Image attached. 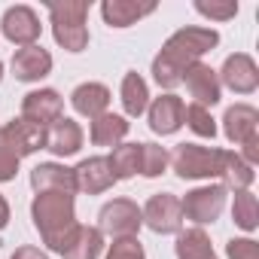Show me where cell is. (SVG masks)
<instances>
[{
  "instance_id": "6da1fadb",
  "label": "cell",
  "mask_w": 259,
  "mask_h": 259,
  "mask_svg": "<svg viewBox=\"0 0 259 259\" xmlns=\"http://www.w3.org/2000/svg\"><path fill=\"white\" fill-rule=\"evenodd\" d=\"M220 43V34L213 28H201V25H186L180 31H174L159 55L153 58V79L159 82V89L165 92H174L180 82H183V73L201 61V55H207L213 46Z\"/></svg>"
},
{
  "instance_id": "7a4b0ae2",
  "label": "cell",
  "mask_w": 259,
  "mask_h": 259,
  "mask_svg": "<svg viewBox=\"0 0 259 259\" xmlns=\"http://www.w3.org/2000/svg\"><path fill=\"white\" fill-rule=\"evenodd\" d=\"M31 220L43 244L52 253H64L70 235L76 232V198L70 192H37L31 201Z\"/></svg>"
},
{
  "instance_id": "3957f363",
  "label": "cell",
  "mask_w": 259,
  "mask_h": 259,
  "mask_svg": "<svg viewBox=\"0 0 259 259\" xmlns=\"http://www.w3.org/2000/svg\"><path fill=\"white\" fill-rule=\"evenodd\" d=\"M89 0H76V4H49V25L52 37L64 52H82L89 46Z\"/></svg>"
},
{
  "instance_id": "277c9868",
  "label": "cell",
  "mask_w": 259,
  "mask_h": 259,
  "mask_svg": "<svg viewBox=\"0 0 259 259\" xmlns=\"http://www.w3.org/2000/svg\"><path fill=\"white\" fill-rule=\"evenodd\" d=\"M226 150L201 144H177L171 153V168L180 180H220Z\"/></svg>"
},
{
  "instance_id": "5b68a950",
  "label": "cell",
  "mask_w": 259,
  "mask_h": 259,
  "mask_svg": "<svg viewBox=\"0 0 259 259\" xmlns=\"http://www.w3.org/2000/svg\"><path fill=\"white\" fill-rule=\"evenodd\" d=\"M226 198H229V189H223L220 183L195 186V189H189V192L180 198L183 220L195 223L198 229H201V226H210V223H217L220 213L226 210Z\"/></svg>"
},
{
  "instance_id": "8992f818",
  "label": "cell",
  "mask_w": 259,
  "mask_h": 259,
  "mask_svg": "<svg viewBox=\"0 0 259 259\" xmlns=\"http://www.w3.org/2000/svg\"><path fill=\"white\" fill-rule=\"evenodd\" d=\"M144 226V213L138 207V201L132 198H113L98 210V229L101 235L110 238H138Z\"/></svg>"
},
{
  "instance_id": "52a82bcc",
  "label": "cell",
  "mask_w": 259,
  "mask_h": 259,
  "mask_svg": "<svg viewBox=\"0 0 259 259\" xmlns=\"http://www.w3.org/2000/svg\"><path fill=\"white\" fill-rule=\"evenodd\" d=\"M141 213H144V226H150L156 235H177L183 229V210H180V198L174 192L150 195V201L141 207Z\"/></svg>"
},
{
  "instance_id": "ba28073f",
  "label": "cell",
  "mask_w": 259,
  "mask_h": 259,
  "mask_svg": "<svg viewBox=\"0 0 259 259\" xmlns=\"http://www.w3.org/2000/svg\"><path fill=\"white\" fill-rule=\"evenodd\" d=\"M0 31H4V37L13 46L25 49V46H37V40L43 34V25H40V16L31 7L16 4V7H10L4 13V19H0Z\"/></svg>"
},
{
  "instance_id": "9c48e42d",
  "label": "cell",
  "mask_w": 259,
  "mask_h": 259,
  "mask_svg": "<svg viewBox=\"0 0 259 259\" xmlns=\"http://www.w3.org/2000/svg\"><path fill=\"white\" fill-rule=\"evenodd\" d=\"M220 85H226L235 95H253L259 89V67L253 61V55L247 52H235L223 61V67L217 70Z\"/></svg>"
},
{
  "instance_id": "30bf717a",
  "label": "cell",
  "mask_w": 259,
  "mask_h": 259,
  "mask_svg": "<svg viewBox=\"0 0 259 259\" xmlns=\"http://www.w3.org/2000/svg\"><path fill=\"white\" fill-rule=\"evenodd\" d=\"M183 98H177L174 92H165L159 98L150 101L147 107V122H150V132L159 135V138H168V135H177L183 128Z\"/></svg>"
},
{
  "instance_id": "8fae6325",
  "label": "cell",
  "mask_w": 259,
  "mask_h": 259,
  "mask_svg": "<svg viewBox=\"0 0 259 259\" xmlns=\"http://www.w3.org/2000/svg\"><path fill=\"white\" fill-rule=\"evenodd\" d=\"M64 116V98L55 89H34L22 98V119L49 128L52 122H58Z\"/></svg>"
},
{
  "instance_id": "7c38bea8",
  "label": "cell",
  "mask_w": 259,
  "mask_h": 259,
  "mask_svg": "<svg viewBox=\"0 0 259 259\" xmlns=\"http://www.w3.org/2000/svg\"><path fill=\"white\" fill-rule=\"evenodd\" d=\"M180 85H186L192 104H201V107H207V110H210L213 104H220V98H223L220 76H217V70H213L210 64H204V61H195V64L183 73V82H180Z\"/></svg>"
},
{
  "instance_id": "4fadbf2b",
  "label": "cell",
  "mask_w": 259,
  "mask_h": 259,
  "mask_svg": "<svg viewBox=\"0 0 259 259\" xmlns=\"http://www.w3.org/2000/svg\"><path fill=\"white\" fill-rule=\"evenodd\" d=\"M82 141H85V132L82 125L70 116H61L58 122H52L46 128V150L58 159H70L82 150Z\"/></svg>"
},
{
  "instance_id": "5bb4252c",
  "label": "cell",
  "mask_w": 259,
  "mask_h": 259,
  "mask_svg": "<svg viewBox=\"0 0 259 259\" xmlns=\"http://www.w3.org/2000/svg\"><path fill=\"white\" fill-rule=\"evenodd\" d=\"M0 135L7 138V144L16 150L19 159H28L34 153L46 150V128H40V125H34V122H28L22 116L13 119V122H7L4 128H0Z\"/></svg>"
},
{
  "instance_id": "9a60e30c",
  "label": "cell",
  "mask_w": 259,
  "mask_h": 259,
  "mask_svg": "<svg viewBox=\"0 0 259 259\" xmlns=\"http://www.w3.org/2000/svg\"><path fill=\"white\" fill-rule=\"evenodd\" d=\"M223 135L229 144L241 147L259 135V110L253 104H232L223 113Z\"/></svg>"
},
{
  "instance_id": "2e32d148",
  "label": "cell",
  "mask_w": 259,
  "mask_h": 259,
  "mask_svg": "<svg viewBox=\"0 0 259 259\" xmlns=\"http://www.w3.org/2000/svg\"><path fill=\"white\" fill-rule=\"evenodd\" d=\"M52 55L49 49H43L40 43L37 46H25V49H16L10 67H13V76L19 82H40L52 73Z\"/></svg>"
},
{
  "instance_id": "e0dca14e",
  "label": "cell",
  "mask_w": 259,
  "mask_h": 259,
  "mask_svg": "<svg viewBox=\"0 0 259 259\" xmlns=\"http://www.w3.org/2000/svg\"><path fill=\"white\" fill-rule=\"evenodd\" d=\"M73 177H76V192H85V195H101V192L113 189V183H116V177L107 165V156L82 159L73 168Z\"/></svg>"
},
{
  "instance_id": "ac0fdd59",
  "label": "cell",
  "mask_w": 259,
  "mask_h": 259,
  "mask_svg": "<svg viewBox=\"0 0 259 259\" xmlns=\"http://www.w3.org/2000/svg\"><path fill=\"white\" fill-rule=\"evenodd\" d=\"M31 189L34 192H70V195H76L73 168H67L61 162H40L31 168Z\"/></svg>"
},
{
  "instance_id": "d6986e66",
  "label": "cell",
  "mask_w": 259,
  "mask_h": 259,
  "mask_svg": "<svg viewBox=\"0 0 259 259\" xmlns=\"http://www.w3.org/2000/svg\"><path fill=\"white\" fill-rule=\"evenodd\" d=\"M156 13V4L153 0H147V4H138V0H104L101 4V19L104 25L122 31V28H132L138 25L141 19L153 16Z\"/></svg>"
},
{
  "instance_id": "ffe728a7",
  "label": "cell",
  "mask_w": 259,
  "mask_h": 259,
  "mask_svg": "<svg viewBox=\"0 0 259 259\" xmlns=\"http://www.w3.org/2000/svg\"><path fill=\"white\" fill-rule=\"evenodd\" d=\"M70 107L92 122V119L110 113V89L104 82H79L70 92Z\"/></svg>"
},
{
  "instance_id": "44dd1931",
  "label": "cell",
  "mask_w": 259,
  "mask_h": 259,
  "mask_svg": "<svg viewBox=\"0 0 259 259\" xmlns=\"http://www.w3.org/2000/svg\"><path fill=\"white\" fill-rule=\"evenodd\" d=\"M128 128H132V122H128L125 116L119 113H104L98 119L89 122V141L95 147H119L125 138H128Z\"/></svg>"
},
{
  "instance_id": "7402d4cb",
  "label": "cell",
  "mask_w": 259,
  "mask_h": 259,
  "mask_svg": "<svg viewBox=\"0 0 259 259\" xmlns=\"http://www.w3.org/2000/svg\"><path fill=\"white\" fill-rule=\"evenodd\" d=\"M119 101H122L125 119H128V116L138 119V116H144V113H147V107H150V85H147V79H144L138 70H128V73L122 76Z\"/></svg>"
},
{
  "instance_id": "603a6c76",
  "label": "cell",
  "mask_w": 259,
  "mask_h": 259,
  "mask_svg": "<svg viewBox=\"0 0 259 259\" xmlns=\"http://www.w3.org/2000/svg\"><path fill=\"white\" fill-rule=\"evenodd\" d=\"M101 253H104V235H101V229L79 223L61 256L64 259H98Z\"/></svg>"
},
{
  "instance_id": "cb8c5ba5",
  "label": "cell",
  "mask_w": 259,
  "mask_h": 259,
  "mask_svg": "<svg viewBox=\"0 0 259 259\" xmlns=\"http://www.w3.org/2000/svg\"><path fill=\"white\" fill-rule=\"evenodd\" d=\"M174 253H177V259H220V256L213 253V244H210L207 232L198 229V226L177 232Z\"/></svg>"
},
{
  "instance_id": "d4e9b609",
  "label": "cell",
  "mask_w": 259,
  "mask_h": 259,
  "mask_svg": "<svg viewBox=\"0 0 259 259\" xmlns=\"http://www.w3.org/2000/svg\"><path fill=\"white\" fill-rule=\"evenodd\" d=\"M256 180V171L235 153V150H226V159H223V174H220V186L223 189H232V192H241V189H250Z\"/></svg>"
},
{
  "instance_id": "484cf974",
  "label": "cell",
  "mask_w": 259,
  "mask_h": 259,
  "mask_svg": "<svg viewBox=\"0 0 259 259\" xmlns=\"http://www.w3.org/2000/svg\"><path fill=\"white\" fill-rule=\"evenodd\" d=\"M107 165H110L116 183L119 180H132L141 171V144H119V147H113V153L107 156Z\"/></svg>"
},
{
  "instance_id": "4316f807",
  "label": "cell",
  "mask_w": 259,
  "mask_h": 259,
  "mask_svg": "<svg viewBox=\"0 0 259 259\" xmlns=\"http://www.w3.org/2000/svg\"><path fill=\"white\" fill-rule=\"evenodd\" d=\"M232 220H235V226H238L241 232H247V235L259 229V201H256V195H253L250 189L235 192V198H232Z\"/></svg>"
},
{
  "instance_id": "83f0119b",
  "label": "cell",
  "mask_w": 259,
  "mask_h": 259,
  "mask_svg": "<svg viewBox=\"0 0 259 259\" xmlns=\"http://www.w3.org/2000/svg\"><path fill=\"white\" fill-rule=\"evenodd\" d=\"M168 165H171V153L165 147H159V144H141V171H138L141 177L156 180V177H162L168 171Z\"/></svg>"
},
{
  "instance_id": "f1b7e54d",
  "label": "cell",
  "mask_w": 259,
  "mask_h": 259,
  "mask_svg": "<svg viewBox=\"0 0 259 259\" xmlns=\"http://www.w3.org/2000/svg\"><path fill=\"white\" fill-rule=\"evenodd\" d=\"M183 125H189V132L198 135V138H207V141L217 138V119H213L210 110L201 107V104H189V107L183 110Z\"/></svg>"
},
{
  "instance_id": "f546056e",
  "label": "cell",
  "mask_w": 259,
  "mask_h": 259,
  "mask_svg": "<svg viewBox=\"0 0 259 259\" xmlns=\"http://www.w3.org/2000/svg\"><path fill=\"white\" fill-rule=\"evenodd\" d=\"M195 13L210 22H229L238 16V0H195Z\"/></svg>"
},
{
  "instance_id": "4dcf8cb0",
  "label": "cell",
  "mask_w": 259,
  "mask_h": 259,
  "mask_svg": "<svg viewBox=\"0 0 259 259\" xmlns=\"http://www.w3.org/2000/svg\"><path fill=\"white\" fill-rule=\"evenodd\" d=\"M104 259H147V250L138 238H113Z\"/></svg>"
},
{
  "instance_id": "1f68e13d",
  "label": "cell",
  "mask_w": 259,
  "mask_h": 259,
  "mask_svg": "<svg viewBox=\"0 0 259 259\" xmlns=\"http://www.w3.org/2000/svg\"><path fill=\"white\" fill-rule=\"evenodd\" d=\"M19 165H22V159L16 156V150L7 144V138L0 135V183H10V180H16V174H19Z\"/></svg>"
},
{
  "instance_id": "d6a6232c",
  "label": "cell",
  "mask_w": 259,
  "mask_h": 259,
  "mask_svg": "<svg viewBox=\"0 0 259 259\" xmlns=\"http://www.w3.org/2000/svg\"><path fill=\"white\" fill-rule=\"evenodd\" d=\"M226 256L229 259H259V241H253V238H232L226 244Z\"/></svg>"
},
{
  "instance_id": "836d02e7",
  "label": "cell",
  "mask_w": 259,
  "mask_h": 259,
  "mask_svg": "<svg viewBox=\"0 0 259 259\" xmlns=\"http://www.w3.org/2000/svg\"><path fill=\"white\" fill-rule=\"evenodd\" d=\"M250 168H256V162H259V135L256 138H250L247 144H241V153H238Z\"/></svg>"
},
{
  "instance_id": "e575fe53",
  "label": "cell",
  "mask_w": 259,
  "mask_h": 259,
  "mask_svg": "<svg viewBox=\"0 0 259 259\" xmlns=\"http://www.w3.org/2000/svg\"><path fill=\"white\" fill-rule=\"evenodd\" d=\"M10 259H49V253L46 250H40V247H31V244H25V247H19Z\"/></svg>"
},
{
  "instance_id": "d590c367",
  "label": "cell",
  "mask_w": 259,
  "mask_h": 259,
  "mask_svg": "<svg viewBox=\"0 0 259 259\" xmlns=\"http://www.w3.org/2000/svg\"><path fill=\"white\" fill-rule=\"evenodd\" d=\"M7 226H10V201L0 195V232H4Z\"/></svg>"
},
{
  "instance_id": "8d00e7d4",
  "label": "cell",
  "mask_w": 259,
  "mask_h": 259,
  "mask_svg": "<svg viewBox=\"0 0 259 259\" xmlns=\"http://www.w3.org/2000/svg\"><path fill=\"white\" fill-rule=\"evenodd\" d=\"M0 82H4V61H0Z\"/></svg>"
}]
</instances>
